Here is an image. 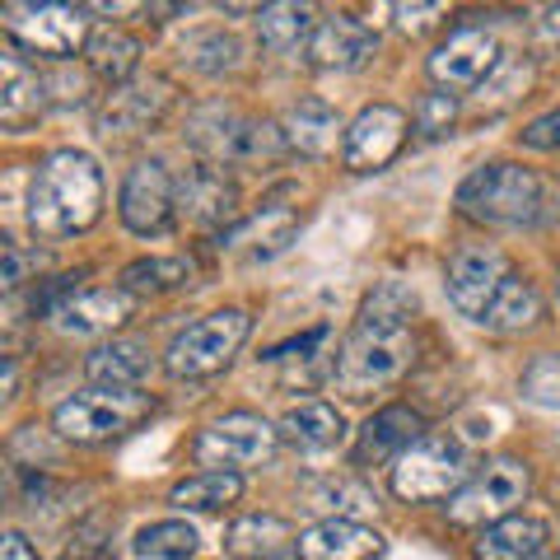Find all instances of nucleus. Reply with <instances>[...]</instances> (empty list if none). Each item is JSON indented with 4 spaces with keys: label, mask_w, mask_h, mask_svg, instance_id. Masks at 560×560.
<instances>
[{
    "label": "nucleus",
    "mask_w": 560,
    "mask_h": 560,
    "mask_svg": "<svg viewBox=\"0 0 560 560\" xmlns=\"http://www.w3.org/2000/svg\"><path fill=\"white\" fill-rule=\"evenodd\" d=\"M150 411H154L150 393L98 388V393H80V397L61 401L57 416H51V425H57V434L70 444H108V440H117V434L136 430Z\"/></svg>",
    "instance_id": "6"
},
{
    "label": "nucleus",
    "mask_w": 560,
    "mask_h": 560,
    "mask_svg": "<svg viewBox=\"0 0 560 560\" xmlns=\"http://www.w3.org/2000/svg\"><path fill=\"white\" fill-rule=\"evenodd\" d=\"M458 210L495 230H533L560 220V178L523 164H481L458 187Z\"/></svg>",
    "instance_id": "2"
},
{
    "label": "nucleus",
    "mask_w": 560,
    "mask_h": 560,
    "mask_svg": "<svg viewBox=\"0 0 560 560\" xmlns=\"http://www.w3.org/2000/svg\"><path fill=\"white\" fill-rule=\"evenodd\" d=\"M234 206H238V191L215 164H197L178 183V210L191 224H201V230H215V224L234 220Z\"/></svg>",
    "instance_id": "19"
},
{
    "label": "nucleus",
    "mask_w": 560,
    "mask_h": 560,
    "mask_svg": "<svg viewBox=\"0 0 560 560\" xmlns=\"http://www.w3.org/2000/svg\"><path fill=\"white\" fill-rule=\"evenodd\" d=\"M294 234H300V215H294V210H261V215L234 224V230L224 234L220 243H224V248H243V243H248V257L267 261L276 253H285Z\"/></svg>",
    "instance_id": "26"
},
{
    "label": "nucleus",
    "mask_w": 560,
    "mask_h": 560,
    "mask_svg": "<svg viewBox=\"0 0 560 560\" xmlns=\"http://www.w3.org/2000/svg\"><path fill=\"white\" fill-rule=\"evenodd\" d=\"M500 66V43L490 28H458L448 33V38L434 47L430 57V75L448 84V90H471V84H486L490 75H495Z\"/></svg>",
    "instance_id": "14"
},
{
    "label": "nucleus",
    "mask_w": 560,
    "mask_h": 560,
    "mask_svg": "<svg viewBox=\"0 0 560 560\" xmlns=\"http://www.w3.org/2000/svg\"><path fill=\"white\" fill-rule=\"evenodd\" d=\"M374 47H378V38L364 20H355V14H331V20H318L304 51H308V66H318V70H360L374 57Z\"/></svg>",
    "instance_id": "16"
},
{
    "label": "nucleus",
    "mask_w": 560,
    "mask_h": 560,
    "mask_svg": "<svg viewBox=\"0 0 560 560\" xmlns=\"http://www.w3.org/2000/svg\"><path fill=\"white\" fill-rule=\"evenodd\" d=\"M313 10L308 5H267L257 10V33L261 43H267L271 51H290L300 47V38H313Z\"/></svg>",
    "instance_id": "32"
},
{
    "label": "nucleus",
    "mask_w": 560,
    "mask_h": 560,
    "mask_svg": "<svg viewBox=\"0 0 560 560\" xmlns=\"http://www.w3.org/2000/svg\"><path fill=\"white\" fill-rule=\"evenodd\" d=\"M510 257L500 248H486V243H467L448 257V271H444V290L458 313L467 318H486V308L495 304V294L504 290V280H510Z\"/></svg>",
    "instance_id": "11"
},
{
    "label": "nucleus",
    "mask_w": 560,
    "mask_h": 560,
    "mask_svg": "<svg viewBox=\"0 0 560 560\" xmlns=\"http://www.w3.org/2000/svg\"><path fill=\"white\" fill-rule=\"evenodd\" d=\"M108 537H113V523H108V518L80 523L61 560H113V541H108Z\"/></svg>",
    "instance_id": "36"
},
{
    "label": "nucleus",
    "mask_w": 560,
    "mask_h": 560,
    "mask_svg": "<svg viewBox=\"0 0 560 560\" xmlns=\"http://www.w3.org/2000/svg\"><path fill=\"white\" fill-rule=\"evenodd\" d=\"M173 206H178V183L160 160H140L127 183H121V201H117V215L131 234H164L168 220H173Z\"/></svg>",
    "instance_id": "12"
},
{
    "label": "nucleus",
    "mask_w": 560,
    "mask_h": 560,
    "mask_svg": "<svg viewBox=\"0 0 560 560\" xmlns=\"http://www.w3.org/2000/svg\"><path fill=\"white\" fill-rule=\"evenodd\" d=\"M168 108V84L150 80V84H121V90L108 98V108L98 113V131H145L150 121H160V113Z\"/></svg>",
    "instance_id": "22"
},
{
    "label": "nucleus",
    "mask_w": 560,
    "mask_h": 560,
    "mask_svg": "<svg viewBox=\"0 0 560 560\" xmlns=\"http://www.w3.org/2000/svg\"><path fill=\"white\" fill-rule=\"evenodd\" d=\"M547 523L533 518V514H510L500 523H490V528L481 533L477 541V560H533L541 556V547H547Z\"/></svg>",
    "instance_id": "24"
},
{
    "label": "nucleus",
    "mask_w": 560,
    "mask_h": 560,
    "mask_svg": "<svg viewBox=\"0 0 560 560\" xmlns=\"http://www.w3.org/2000/svg\"><path fill=\"white\" fill-rule=\"evenodd\" d=\"M0 75H5V90H0V121H5L10 131H20L43 113L47 84L38 80V70L24 66V57H14V51L0 57Z\"/></svg>",
    "instance_id": "25"
},
{
    "label": "nucleus",
    "mask_w": 560,
    "mask_h": 560,
    "mask_svg": "<svg viewBox=\"0 0 560 560\" xmlns=\"http://www.w3.org/2000/svg\"><path fill=\"white\" fill-rule=\"evenodd\" d=\"M271 560H276V556H271ZM294 560H300V556H294Z\"/></svg>",
    "instance_id": "43"
},
{
    "label": "nucleus",
    "mask_w": 560,
    "mask_h": 560,
    "mask_svg": "<svg viewBox=\"0 0 560 560\" xmlns=\"http://www.w3.org/2000/svg\"><path fill=\"white\" fill-rule=\"evenodd\" d=\"M407 127H411L407 113L393 108V103H374V108H364L346 127V140H341L346 168H355V173L383 168L401 145H407Z\"/></svg>",
    "instance_id": "13"
},
{
    "label": "nucleus",
    "mask_w": 560,
    "mask_h": 560,
    "mask_svg": "<svg viewBox=\"0 0 560 560\" xmlns=\"http://www.w3.org/2000/svg\"><path fill=\"white\" fill-rule=\"evenodd\" d=\"M518 140H523L528 150H560V108L533 117L528 127L518 131Z\"/></svg>",
    "instance_id": "37"
},
{
    "label": "nucleus",
    "mask_w": 560,
    "mask_h": 560,
    "mask_svg": "<svg viewBox=\"0 0 560 560\" xmlns=\"http://www.w3.org/2000/svg\"><path fill=\"white\" fill-rule=\"evenodd\" d=\"M411 313H416V294L407 285H397V280H383L370 300H364L337 364H331L337 393L370 397L411 370V355H416Z\"/></svg>",
    "instance_id": "1"
},
{
    "label": "nucleus",
    "mask_w": 560,
    "mask_h": 560,
    "mask_svg": "<svg viewBox=\"0 0 560 560\" xmlns=\"http://www.w3.org/2000/svg\"><path fill=\"white\" fill-rule=\"evenodd\" d=\"M0 560H38V551L28 547L24 533H5L0 537Z\"/></svg>",
    "instance_id": "40"
},
{
    "label": "nucleus",
    "mask_w": 560,
    "mask_h": 560,
    "mask_svg": "<svg viewBox=\"0 0 560 560\" xmlns=\"http://www.w3.org/2000/svg\"><path fill=\"white\" fill-rule=\"evenodd\" d=\"M444 14V5H397V20H401V28L407 33H425V28H434V20Z\"/></svg>",
    "instance_id": "39"
},
{
    "label": "nucleus",
    "mask_w": 560,
    "mask_h": 560,
    "mask_svg": "<svg viewBox=\"0 0 560 560\" xmlns=\"http://www.w3.org/2000/svg\"><path fill=\"white\" fill-rule=\"evenodd\" d=\"M5 33L33 57L66 61L90 47V20L80 5H5Z\"/></svg>",
    "instance_id": "9"
},
{
    "label": "nucleus",
    "mask_w": 560,
    "mask_h": 560,
    "mask_svg": "<svg viewBox=\"0 0 560 560\" xmlns=\"http://www.w3.org/2000/svg\"><path fill=\"white\" fill-rule=\"evenodd\" d=\"M518 388H523V397L541 401V407H560V350H551V355H537L528 370H523Z\"/></svg>",
    "instance_id": "35"
},
{
    "label": "nucleus",
    "mask_w": 560,
    "mask_h": 560,
    "mask_svg": "<svg viewBox=\"0 0 560 560\" xmlns=\"http://www.w3.org/2000/svg\"><path fill=\"white\" fill-rule=\"evenodd\" d=\"M183 57L206 70V75H220V70H234L238 57H243V47L234 33H220V28H210V33H191V38L183 43Z\"/></svg>",
    "instance_id": "34"
},
{
    "label": "nucleus",
    "mask_w": 560,
    "mask_h": 560,
    "mask_svg": "<svg viewBox=\"0 0 560 560\" xmlns=\"http://www.w3.org/2000/svg\"><path fill=\"white\" fill-rule=\"evenodd\" d=\"M191 280V261L183 257H154V261H131L121 271V290L127 294H164V290H183Z\"/></svg>",
    "instance_id": "33"
},
{
    "label": "nucleus",
    "mask_w": 560,
    "mask_h": 560,
    "mask_svg": "<svg viewBox=\"0 0 560 560\" xmlns=\"http://www.w3.org/2000/svg\"><path fill=\"white\" fill-rule=\"evenodd\" d=\"M154 370L150 346L136 337H113L103 341L90 360H84V374H90L94 388H140L145 374Z\"/></svg>",
    "instance_id": "20"
},
{
    "label": "nucleus",
    "mask_w": 560,
    "mask_h": 560,
    "mask_svg": "<svg viewBox=\"0 0 560 560\" xmlns=\"http://www.w3.org/2000/svg\"><path fill=\"white\" fill-rule=\"evenodd\" d=\"M537 38L547 43V47H560V5L541 10V20H537Z\"/></svg>",
    "instance_id": "41"
},
{
    "label": "nucleus",
    "mask_w": 560,
    "mask_h": 560,
    "mask_svg": "<svg viewBox=\"0 0 560 560\" xmlns=\"http://www.w3.org/2000/svg\"><path fill=\"white\" fill-rule=\"evenodd\" d=\"M378 551H383V537L355 518H323L294 541L300 560H370Z\"/></svg>",
    "instance_id": "18"
},
{
    "label": "nucleus",
    "mask_w": 560,
    "mask_h": 560,
    "mask_svg": "<svg viewBox=\"0 0 560 560\" xmlns=\"http://www.w3.org/2000/svg\"><path fill=\"white\" fill-rule=\"evenodd\" d=\"M533 490V471L523 458H495L471 477L458 495L448 500V518L458 528H490V523L510 518Z\"/></svg>",
    "instance_id": "8"
},
{
    "label": "nucleus",
    "mask_w": 560,
    "mask_h": 560,
    "mask_svg": "<svg viewBox=\"0 0 560 560\" xmlns=\"http://www.w3.org/2000/svg\"><path fill=\"white\" fill-rule=\"evenodd\" d=\"M57 331L66 337H103L131 318V294L127 290H70L47 313Z\"/></svg>",
    "instance_id": "15"
},
{
    "label": "nucleus",
    "mask_w": 560,
    "mask_h": 560,
    "mask_svg": "<svg viewBox=\"0 0 560 560\" xmlns=\"http://www.w3.org/2000/svg\"><path fill=\"white\" fill-rule=\"evenodd\" d=\"M197 547H201V537L183 518H164V523H150V528L136 533V556L140 560H191Z\"/></svg>",
    "instance_id": "31"
},
{
    "label": "nucleus",
    "mask_w": 560,
    "mask_h": 560,
    "mask_svg": "<svg viewBox=\"0 0 560 560\" xmlns=\"http://www.w3.org/2000/svg\"><path fill=\"white\" fill-rule=\"evenodd\" d=\"M248 327L253 318L243 308H220V313H206L191 327H183L168 346V374L173 378H210L220 374L224 364L238 355V346L248 341Z\"/></svg>",
    "instance_id": "7"
},
{
    "label": "nucleus",
    "mask_w": 560,
    "mask_h": 560,
    "mask_svg": "<svg viewBox=\"0 0 560 560\" xmlns=\"http://www.w3.org/2000/svg\"><path fill=\"white\" fill-rule=\"evenodd\" d=\"M420 434H425V420L411 407H383L364 420L360 430V444H355V463L360 467H383V463H397Z\"/></svg>",
    "instance_id": "17"
},
{
    "label": "nucleus",
    "mask_w": 560,
    "mask_h": 560,
    "mask_svg": "<svg viewBox=\"0 0 560 560\" xmlns=\"http://www.w3.org/2000/svg\"><path fill=\"white\" fill-rule=\"evenodd\" d=\"M280 131H285V145L308 154V160H323L337 145V131H341V117L331 103L323 98H300L285 108V121H280Z\"/></svg>",
    "instance_id": "21"
},
{
    "label": "nucleus",
    "mask_w": 560,
    "mask_h": 560,
    "mask_svg": "<svg viewBox=\"0 0 560 560\" xmlns=\"http://www.w3.org/2000/svg\"><path fill=\"white\" fill-rule=\"evenodd\" d=\"M280 434L300 448H337L346 440V420L331 401L304 397V401H294V407H285V416H280Z\"/></svg>",
    "instance_id": "23"
},
{
    "label": "nucleus",
    "mask_w": 560,
    "mask_h": 560,
    "mask_svg": "<svg viewBox=\"0 0 560 560\" xmlns=\"http://www.w3.org/2000/svg\"><path fill=\"white\" fill-rule=\"evenodd\" d=\"M238 495H243L238 471H197V477L173 486V504H183V510H201V514L230 510Z\"/></svg>",
    "instance_id": "29"
},
{
    "label": "nucleus",
    "mask_w": 560,
    "mask_h": 560,
    "mask_svg": "<svg viewBox=\"0 0 560 560\" xmlns=\"http://www.w3.org/2000/svg\"><path fill=\"white\" fill-rule=\"evenodd\" d=\"M84 57H90L94 75L113 80V84H127L131 70H136V61H140V43L131 38L127 28H103V33H94V38H90Z\"/></svg>",
    "instance_id": "30"
},
{
    "label": "nucleus",
    "mask_w": 560,
    "mask_h": 560,
    "mask_svg": "<svg viewBox=\"0 0 560 560\" xmlns=\"http://www.w3.org/2000/svg\"><path fill=\"white\" fill-rule=\"evenodd\" d=\"M556 300H560V271H556Z\"/></svg>",
    "instance_id": "42"
},
{
    "label": "nucleus",
    "mask_w": 560,
    "mask_h": 560,
    "mask_svg": "<svg viewBox=\"0 0 560 560\" xmlns=\"http://www.w3.org/2000/svg\"><path fill=\"white\" fill-rule=\"evenodd\" d=\"M103 206V173L90 154L51 150L28 183V224L43 238H70L90 230Z\"/></svg>",
    "instance_id": "3"
},
{
    "label": "nucleus",
    "mask_w": 560,
    "mask_h": 560,
    "mask_svg": "<svg viewBox=\"0 0 560 560\" xmlns=\"http://www.w3.org/2000/svg\"><path fill=\"white\" fill-rule=\"evenodd\" d=\"M285 541H294V528L290 518L280 514H248L230 523V533H224V551L230 556H243V560H271Z\"/></svg>",
    "instance_id": "27"
},
{
    "label": "nucleus",
    "mask_w": 560,
    "mask_h": 560,
    "mask_svg": "<svg viewBox=\"0 0 560 560\" xmlns=\"http://www.w3.org/2000/svg\"><path fill=\"white\" fill-rule=\"evenodd\" d=\"M187 145L215 168H224V164H248V168L276 164L280 154L290 150L280 127L238 113V108H224V103H210V108H201L187 121Z\"/></svg>",
    "instance_id": "4"
},
{
    "label": "nucleus",
    "mask_w": 560,
    "mask_h": 560,
    "mask_svg": "<svg viewBox=\"0 0 560 560\" xmlns=\"http://www.w3.org/2000/svg\"><path fill=\"white\" fill-rule=\"evenodd\" d=\"M276 440L280 430H271L261 416H248V411H234L215 420V425H206L197 434V463L206 471H238V467H261L276 453Z\"/></svg>",
    "instance_id": "10"
},
{
    "label": "nucleus",
    "mask_w": 560,
    "mask_h": 560,
    "mask_svg": "<svg viewBox=\"0 0 560 560\" xmlns=\"http://www.w3.org/2000/svg\"><path fill=\"white\" fill-rule=\"evenodd\" d=\"M453 117H458V103H453L448 94H430L425 103H420V131H448Z\"/></svg>",
    "instance_id": "38"
},
{
    "label": "nucleus",
    "mask_w": 560,
    "mask_h": 560,
    "mask_svg": "<svg viewBox=\"0 0 560 560\" xmlns=\"http://www.w3.org/2000/svg\"><path fill=\"white\" fill-rule=\"evenodd\" d=\"M471 481L467 448L453 434H420V440L393 463V495L407 504L448 500Z\"/></svg>",
    "instance_id": "5"
},
{
    "label": "nucleus",
    "mask_w": 560,
    "mask_h": 560,
    "mask_svg": "<svg viewBox=\"0 0 560 560\" xmlns=\"http://www.w3.org/2000/svg\"><path fill=\"white\" fill-rule=\"evenodd\" d=\"M541 318V300H537V285L528 276H510L504 280V290L495 294V304L486 308L481 327L490 331H523Z\"/></svg>",
    "instance_id": "28"
}]
</instances>
